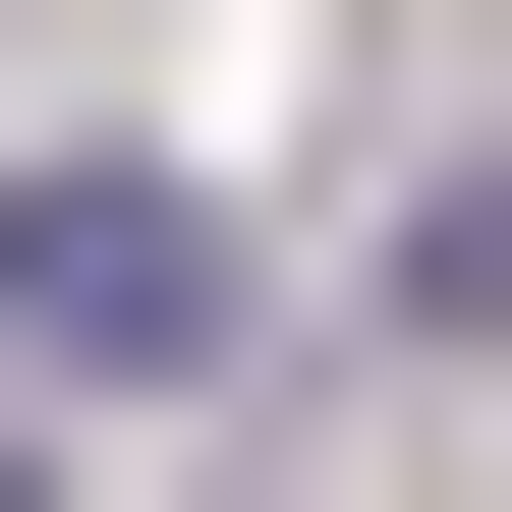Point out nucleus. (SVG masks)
Masks as SVG:
<instances>
[{"mask_svg": "<svg viewBox=\"0 0 512 512\" xmlns=\"http://www.w3.org/2000/svg\"><path fill=\"white\" fill-rule=\"evenodd\" d=\"M0 512H57V456H0Z\"/></svg>", "mask_w": 512, "mask_h": 512, "instance_id": "1", "label": "nucleus"}]
</instances>
